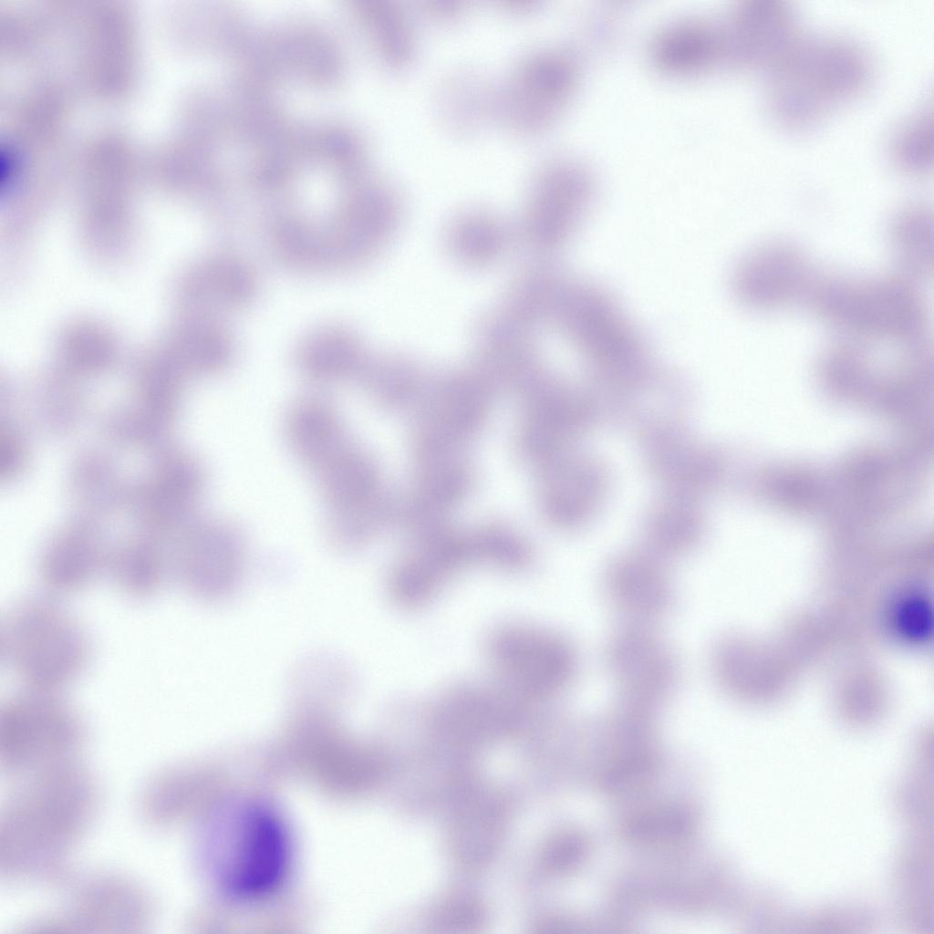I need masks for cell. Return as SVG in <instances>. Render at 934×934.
<instances>
[{
  "mask_svg": "<svg viewBox=\"0 0 934 934\" xmlns=\"http://www.w3.org/2000/svg\"><path fill=\"white\" fill-rule=\"evenodd\" d=\"M918 285L898 273L816 271L802 304L846 338L906 347L927 341L929 315Z\"/></svg>",
  "mask_w": 934,
  "mask_h": 934,
  "instance_id": "1",
  "label": "cell"
},
{
  "mask_svg": "<svg viewBox=\"0 0 934 934\" xmlns=\"http://www.w3.org/2000/svg\"><path fill=\"white\" fill-rule=\"evenodd\" d=\"M95 804L86 774L66 765L36 773L9 804L2 826L7 871H50L85 831Z\"/></svg>",
  "mask_w": 934,
  "mask_h": 934,
  "instance_id": "2",
  "label": "cell"
},
{
  "mask_svg": "<svg viewBox=\"0 0 934 934\" xmlns=\"http://www.w3.org/2000/svg\"><path fill=\"white\" fill-rule=\"evenodd\" d=\"M867 52L844 38H802L769 72L766 110L783 129L804 130L853 101L868 87Z\"/></svg>",
  "mask_w": 934,
  "mask_h": 934,
  "instance_id": "3",
  "label": "cell"
},
{
  "mask_svg": "<svg viewBox=\"0 0 934 934\" xmlns=\"http://www.w3.org/2000/svg\"><path fill=\"white\" fill-rule=\"evenodd\" d=\"M203 839L210 874L232 898H265L278 890L289 874V832L279 815L264 804L224 805L209 821Z\"/></svg>",
  "mask_w": 934,
  "mask_h": 934,
  "instance_id": "4",
  "label": "cell"
},
{
  "mask_svg": "<svg viewBox=\"0 0 934 934\" xmlns=\"http://www.w3.org/2000/svg\"><path fill=\"white\" fill-rule=\"evenodd\" d=\"M92 653L85 626L52 595L21 598L1 617V659L26 689L61 693Z\"/></svg>",
  "mask_w": 934,
  "mask_h": 934,
  "instance_id": "5",
  "label": "cell"
},
{
  "mask_svg": "<svg viewBox=\"0 0 934 934\" xmlns=\"http://www.w3.org/2000/svg\"><path fill=\"white\" fill-rule=\"evenodd\" d=\"M86 740L82 715L61 693L24 688L0 704V757L10 770L37 773L65 765Z\"/></svg>",
  "mask_w": 934,
  "mask_h": 934,
  "instance_id": "6",
  "label": "cell"
},
{
  "mask_svg": "<svg viewBox=\"0 0 934 934\" xmlns=\"http://www.w3.org/2000/svg\"><path fill=\"white\" fill-rule=\"evenodd\" d=\"M494 683L529 707L546 705L574 681L578 653L564 635L538 626L504 624L485 643Z\"/></svg>",
  "mask_w": 934,
  "mask_h": 934,
  "instance_id": "7",
  "label": "cell"
},
{
  "mask_svg": "<svg viewBox=\"0 0 934 934\" xmlns=\"http://www.w3.org/2000/svg\"><path fill=\"white\" fill-rule=\"evenodd\" d=\"M576 78L575 63L566 52L554 48L527 52L495 85L494 119L515 136L536 135L557 117Z\"/></svg>",
  "mask_w": 934,
  "mask_h": 934,
  "instance_id": "8",
  "label": "cell"
},
{
  "mask_svg": "<svg viewBox=\"0 0 934 934\" xmlns=\"http://www.w3.org/2000/svg\"><path fill=\"white\" fill-rule=\"evenodd\" d=\"M604 660L619 700L657 711L673 696L680 661L651 624L624 621L604 648Z\"/></svg>",
  "mask_w": 934,
  "mask_h": 934,
  "instance_id": "9",
  "label": "cell"
},
{
  "mask_svg": "<svg viewBox=\"0 0 934 934\" xmlns=\"http://www.w3.org/2000/svg\"><path fill=\"white\" fill-rule=\"evenodd\" d=\"M722 29L724 57L738 67L768 73L802 39L792 8L775 0L742 2Z\"/></svg>",
  "mask_w": 934,
  "mask_h": 934,
  "instance_id": "10",
  "label": "cell"
},
{
  "mask_svg": "<svg viewBox=\"0 0 934 934\" xmlns=\"http://www.w3.org/2000/svg\"><path fill=\"white\" fill-rule=\"evenodd\" d=\"M803 250L793 243L774 240L750 253L734 275L740 300L759 311H773L803 303L816 274Z\"/></svg>",
  "mask_w": 934,
  "mask_h": 934,
  "instance_id": "11",
  "label": "cell"
},
{
  "mask_svg": "<svg viewBox=\"0 0 934 934\" xmlns=\"http://www.w3.org/2000/svg\"><path fill=\"white\" fill-rule=\"evenodd\" d=\"M483 563L475 532L451 534L442 529L420 539L417 548L394 568L391 594L405 608L430 602L464 566Z\"/></svg>",
  "mask_w": 934,
  "mask_h": 934,
  "instance_id": "12",
  "label": "cell"
},
{
  "mask_svg": "<svg viewBox=\"0 0 934 934\" xmlns=\"http://www.w3.org/2000/svg\"><path fill=\"white\" fill-rule=\"evenodd\" d=\"M603 589L625 621L651 624L664 617L675 602V587L663 562L649 553L631 552L607 568Z\"/></svg>",
  "mask_w": 934,
  "mask_h": 934,
  "instance_id": "13",
  "label": "cell"
},
{
  "mask_svg": "<svg viewBox=\"0 0 934 934\" xmlns=\"http://www.w3.org/2000/svg\"><path fill=\"white\" fill-rule=\"evenodd\" d=\"M495 85L470 67L446 73L435 93V109L445 129L468 136L494 119Z\"/></svg>",
  "mask_w": 934,
  "mask_h": 934,
  "instance_id": "14",
  "label": "cell"
},
{
  "mask_svg": "<svg viewBox=\"0 0 934 934\" xmlns=\"http://www.w3.org/2000/svg\"><path fill=\"white\" fill-rule=\"evenodd\" d=\"M286 431L296 454L316 472L350 445L335 410L317 400H302L291 410Z\"/></svg>",
  "mask_w": 934,
  "mask_h": 934,
  "instance_id": "15",
  "label": "cell"
},
{
  "mask_svg": "<svg viewBox=\"0 0 934 934\" xmlns=\"http://www.w3.org/2000/svg\"><path fill=\"white\" fill-rule=\"evenodd\" d=\"M933 229V213L926 204L907 205L894 215L888 238L898 274L918 284L932 276Z\"/></svg>",
  "mask_w": 934,
  "mask_h": 934,
  "instance_id": "16",
  "label": "cell"
},
{
  "mask_svg": "<svg viewBox=\"0 0 934 934\" xmlns=\"http://www.w3.org/2000/svg\"><path fill=\"white\" fill-rule=\"evenodd\" d=\"M241 536L230 524H217L204 547L192 550L173 566L171 578L186 592L199 597L212 596L222 568L239 559Z\"/></svg>",
  "mask_w": 934,
  "mask_h": 934,
  "instance_id": "17",
  "label": "cell"
},
{
  "mask_svg": "<svg viewBox=\"0 0 934 934\" xmlns=\"http://www.w3.org/2000/svg\"><path fill=\"white\" fill-rule=\"evenodd\" d=\"M141 894L114 877L99 879L86 887L75 904L76 916L97 927L137 925L147 912Z\"/></svg>",
  "mask_w": 934,
  "mask_h": 934,
  "instance_id": "18",
  "label": "cell"
},
{
  "mask_svg": "<svg viewBox=\"0 0 934 934\" xmlns=\"http://www.w3.org/2000/svg\"><path fill=\"white\" fill-rule=\"evenodd\" d=\"M653 54L669 71H699L723 56L721 34L702 23L687 22L659 36Z\"/></svg>",
  "mask_w": 934,
  "mask_h": 934,
  "instance_id": "19",
  "label": "cell"
},
{
  "mask_svg": "<svg viewBox=\"0 0 934 934\" xmlns=\"http://www.w3.org/2000/svg\"><path fill=\"white\" fill-rule=\"evenodd\" d=\"M300 354L305 372L319 380L340 379L360 366L357 342L338 330L324 331L309 338Z\"/></svg>",
  "mask_w": 934,
  "mask_h": 934,
  "instance_id": "20",
  "label": "cell"
},
{
  "mask_svg": "<svg viewBox=\"0 0 934 934\" xmlns=\"http://www.w3.org/2000/svg\"><path fill=\"white\" fill-rule=\"evenodd\" d=\"M891 160L900 172L920 178L932 170L933 114L925 108L905 121L890 144Z\"/></svg>",
  "mask_w": 934,
  "mask_h": 934,
  "instance_id": "21",
  "label": "cell"
},
{
  "mask_svg": "<svg viewBox=\"0 0 934 934\" xmlns=\"http://www.w3.org/2000/svg\"><path fill=\"white\" fill-rule=\"evenodd\" d=\"M902 602L898 613H896V624L898 625L900 632L909 639L925 638L929 626L927 601L914 597Z\"/></svg>",
  "mask_w": 934,
  "mask_h": 934,
  "instance_id": "22",
  "label": "cell"
},
{
  "mask_svg": "<svg viewBox=\"0 0 934 934\" xmlns=\"http://www.w3.org/2000/svg\"><path fill=\"white\" fill-rule=\"evenodd\" d=\"M420 9L432 20L444 23L456 20L464 5L458 0H427L422 2Z\"/></svg>",
  "mask_w": 934,
  "mask_h": 934,
  "instance_id": "23",
  "label": "cell"
}]
</instances>
